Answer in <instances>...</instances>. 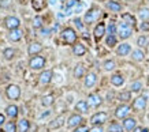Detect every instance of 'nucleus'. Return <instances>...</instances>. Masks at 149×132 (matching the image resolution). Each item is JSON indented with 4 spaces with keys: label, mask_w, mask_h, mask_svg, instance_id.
Returning <instances> with one entry per match:
<instances>
[{
    "label": "nucleus",
    "mask_w": 149,
    "mask_h": 132,
    "mask_svg": "<svg viewBox=\"0 0 149 132\" xmlns=\"http://www.w3.org/2000/svg\"><path fill=\"white\" fill-rule=\"evenodd\" d=\"M130 96H131V91H123L119 94V101H123V102H126V101L130 100Z\"/></svg>",
    "instance_id": "obj_40"
},
{
    "label": "nucleus",
    "mask_w": 149,
    "mask_h": 132,
    "mask_svg": "<svg viewBox=\"0 0 149 132\" xmlns=\"http://www.w3.org/2000/svg\"><path fill=\"white\" fill-rule=\"evenodd\" d=\"M118 34H119V37H120L122 40H127V38L133 34V28L129 26L127 23L122 22L118 26Z\"/></svg>",
    "instance_id": "obj_3"
},
{
    "label": "nucleus",
    "mask_w": 149,
    "mask_h": 132,
    "mask_svg": "<svg viewBox=\"0 0 149 132\" xmlns=\"http://www.w3.org/2000/svg\"><path fill=\"white\" fill-rule=\"evenodd\" d=\"M72 53L75 56H84L86 53V48L82 44H74L72 45Z\"/></svg>",
    "instance_id": "obj_23"
},
{
    "label": "nucleus",
    "mask_w": 149,
    "mask_h": 132,
    "mask_svg": "<svg viewBox=\"0 0 149 132\" xmlns=\"http://www.w3.org/2000/svg\"><path fill=\"white\" fill-rule=\"evenodd\" d=\"M137 45L140 46V48H146V46L149 45V37L140 36L138 37V40H137Z\"/></svg>",
    "instance_id": "obj_29"
},
{
    "label": "nucleus",
    "mask_w": 149,
    "mask_h": 132,
    "mask_svg": "<svg viewBox=\"0 0 149 132\" xmlns=\"http://www.w3.org/2000/svg\"><path fill=\"white\" fill-rule=\"evenodd\" d=\"M74 25H75V28H77L78 30H84V23H82V21L79 18L74 19Z\"/></svg>",
    "instance_id": "obj_43"
},
{
    "label": "nucleus",
    "mask_w": 149,
    "mask_h": 132,
    "mask_svg": "<svg viewBox=\"0 0 149 132\" xmlns=\"http://www.w3.org/2000/svg\"><path fill=\"white\" fill-rule=\"evenodd\" d=\"M41 50H42V45H41L40 42H32L29 45V48H27L29 55H32V56H36L37 53H40Z\"/></svg>",
    "instance_id": "obj_18"
},
{
    "label": "nucleus",
    "mask_w": 149,
    "mask_h": 132,
    "mask_svg": "<svg viewBox=\"0 0 149 132\" xmlns=\"http://www.w3.org/2000/svg\"><path fill=\"white\" fill-rule=\"evenodd\" d=\"M74 132H91V129L86 127V125H79V127H77L74 129Z\"/></svg>",
    "instance_id": "obj_45"
},
{
    "label": "nucleus",
    "mask_w": 149,
    "mask_h": 132,
    "mask_svg": "<svg viewBox=\"0 0 149 132\" xmlns=\"http://www.w3.org/2000/svg\"><path fill=\"white\" fill-rule=\"evenodd\" d=\"M96 82H97V75H96L95 72H89L85 76V86L88 87V89H91V87L95 86Z\"/></svg>",
    "instance_id": "obj_16"
},
{
    "label": "nucleus",
    "mask_w": 149,
    "mask_h": 132,
    "mask_svg": "<svg viewBox=\"0 0 149 132\" xmlns=\"http://www.w3.org/2000/svg\"><path fill=\"white\" fill-rule=\"evenodd\" d=\"M42 18L41 16H34V19H33V28L34 29H41L42 28Z\"/></svg>",
    "instance_id": "obj_38"
},
{
    "label": "nucleus",
    "mask_w": 149,
    "mask_h": 132,
    "mask_svg": "<svg viewBox=\"0 0 149 132\" xmlns=\"http://www.w3.org/2000/svg\"><path fill=\"white\" fill-rule=\"evenodd\" d=\"M103 67L105 71H112V69L115 68V61H113V60H105L103 64Z\"/></svg>",
    "instance_id": "obj_35"
},
{
    "label": "nucleus",
    "mask_w": 149,
    "mask_h": 132,
    "mask_svg": "<svg viewBox=\"0 0 149 132\" xmlns=\"http://www.w3.org/2000/svg\"><path fill=\"white\" fill-rule=\"evenodd\" d=\"M107 113L105 112H97L91 117V123L92 125H103L107 121Z\"/></svg>",
    "instance_id": "obj_5"
},
{
    "label": "nucleus",
    "mask_w": 149,
    "mask_h": 132,
    "mask_svg": "<svg viewBox=\"0 0 149 132\" xmlns=\"http://www.w3.org/2000/svg\"><path fill=\"white\" fill-rule=\"evenodd\" d=\"M138 15H140V18L142 19V21H148L149 19V8H141Z\"/></svg>",
    "instance_id": "obj_39"
},
{
    "label": "nucleus",
    "mask_w": 149,
    "mask_h": 132,
    "mask_svg": "<svg viewBox=\"0 0 149 132\" xmlns=\"http://www.w3.org/2000/svg\"><path fill=\"white\" fill-rule=\"evenodd\" d=\"M4 25L6 28L10 29V30H14V29H18L21 22H19V19L17 16H7L4 19Z\"/></svg>",
    "instance_id": "obj_12"
},
{
    "label": "nucleus",
    "mask_w": 149,
    "mask_h": 132,
    "mask_svg": "<svg viewBox=\"0 0 149 132\" xmlns=\"http://www.w3.org/2000/svg\"><path fill=\"white\" fill-rule=\"evenodd\" d=\"M52 76H54V72H52L51 69H47L44 72H41L40 83L41 85H48V83H51V80H52Z\"/></svg>",
    "instance_id": "obj_15"
},
{
    "label": "nucleus",
    "mask_w": 149,
    "mask_h": 132,
    "mask_svg": "<svg viewBox=\"0 0 149 132\" xmlns=\"http://www.w3.org/2000/svg\"><path fill=\"white\" fill-rule=\"evenodd\" d=\"M148 1H149V0H148Z\"/></svg>",
    "instance_id": "obj_55"
},
{
    "label": "nucleus",
    "mask_w": 149,
    "mask_h": 132,
    "mask_svg": "<svg viewBox=\"0 0 149 132\" xmlns=\"http://www.w3.org/2000/svg\"><path fill=\"white\" fill-rule=\"evenodd\" d=\"M49 33H51L49 29H42V28H41V36H44V37H45V36H48Z\"/></svg>",
    "instance_id": "obj_48"
},
{
    "label": "nucleus",
    "mask_w": 149,
    "mask_h": 132,
    "mask_svg": "<svg viewBox=\"0 0 149 132\" xmlns=\"http://www.w3.org/2000/svg\"><path fill=\"white\" fill-rule=\"evenodd\" d=\"M116 44H118V38L115 34H108V36L105 37V45L108 46V48H113Z\"/></svg>",
    "instance_id": "obj_26"
},
{
    "label": "nucleus",
    "mask_w": 149,
    "mask_h": 132,
    "mask_svg": "<svg viewBox=\"0 0 149 132\" xmlns=\"http://www.w3.org/2000/svg\"><path fill=\"white\" fill-rule=\"evenodd\" d=\"M91 132H104V129L101 125H95V127L91 129Z\"/></svg>",
    "instance_id": "obj_47"
},
{
    "label": "nucleus",
    "mask_w": 149,
    "mask_h": 132,
    "mask_svg": "<svg viewBox=\"0 0 149 132\" xmlns=\"http://www.w3.org/2000/svg\"><path fill=\"white\" fill-rule=\"evenodd\" d=\"M84 121L81 114H71L67 120V127L68 128H77L81 125V123Z\"/></svg>",
    "instance_id": "obj_10"
},
{
    "label": "nucleus",
    "mask_w": 149,
    "mask_h": 132,
    "mask_svg": "<svg viewBox=\"0 0 149 132\" xmlns=\"http://www.w3.org/2000/svg\"><path fill=\"white\" fill-rule=\"evenodd\" d=\"M6 132H18V127L15 125L14 121H8V123L6 124Z\"/></svg>",
    "instance_id": "obj_34"
},
{
    "label": "nucleus",
    "mask_w": 149,
    "mask_h": 132,
    "mask_svg": "<svg viewBox=\"0 0 149 132\" xmlns=\"http://www.w3.org/2000/svg\"><path fill=\"white\" fill-rule=\"evenodd\" d=\"M1 132H6V131H1Z\"/></svg>",
    "instance_id": "obj_54"
},
{
    "label": "nucleus",
    "mask_w": 149,
    "mask_h": 132,
    "mask_svg": "<svg viewBox=\"0 0 149 132\" xmlns=\"http://www.w3.org/2000/svg\"><path fill=\"white\" fill-rule=\"evenodd\" d=\"M23 36V32L19 30V29H14V30H10V34H8V40L13 42H17L19 41Z\"/></svg>",
    "instance_id": "obj_17"
},
{
    "label": "nucleus",
    "mask_w": 149,
    "mask_h": 132,
    "mask_svg": "<svg viewBox=\"0 0 149 132\" xmlns=\"http://www.w3.org/2000/svg\"><path fill=\"white\" fill-rule=\"evenodd\" d=\"M4 121H6V118H4V116L3 114H0V127L4 124Z\"/></svg>",
    "instance_id": "obj_50"
},
{
    "label": "nucleus",
    "mask_w": 149,
    "mask_h": 132,
    "mask_svg": "<svg viewBox=\"0 0 149 132\" xmlns=\"http://www.w3.org/2000/svg\"><path fill=\"white\" fill-rule=\"evenodd\" d=\"M14 55H15V50H14L13 48H6V49L3 50V56H4L7 60H11L14 57Z\"/></svg>",
    "instance_id": "obj_33"
},
{
    "label": "nucleus",
    "mask_w": 149,
    "mask_h": 132,
    "mask_svg": "<svg viewBox=\"0 0 149 132\" xmlns=\"http://www.w3.org/2000/svg\"><path fill=\"white\" fill-rule=\"evenodd\" d=\"M29 67L34 71H38V69H42L45 67V59L42 56H33L30 61H29Z\"/></svg>",
    "instance_id": "obj_2"
},
{
    "label": "nucleus",
    "mask_w": 149,
    "mask_h": 132,
    "mask_svg": "<svg viewBox=\"0 0 149 132\" xmlns=\"http://www.w3.org/2000/svg\"><path fill=\"white\" fill-rule=\"evenodd\" d=\"M122 19H123V22L127 23L129 26H131V28H134L136 26V16H133L131 14H129V12H125V14H122Z\"/></svg>",
    "instance_id": "obj_20"
},
{
    "label": "nucleus",
    "mask_w": 149,
    "mask_h": 132,
    "mask_svg": "<svg viewBox=\"0 0 149 132\" xmlns=\"http://www.w3.org/2000/svg\"><path fill=\"white\" fill-rule=\"evenodd\" d=\"M75 110L79 112V113H88V110H89V105L86 101H78L77 104H75Z\"/></svg>",
    "instance_id": "obj_22"
},
{
    "label": "nucleus",
    "mask_w": 149,
    "mask_h": 132,
    "mask_svg": "<svg viewBox=\"0 0 149 132\" xmlns=\"http://www.w3.org/2000/svg\"><path fill=\"white\" fill-rule=\"evenodd\" d=\"M18 132H27L29 131V128H30V123L27 121L26 118H22V120H19L18 121Z\"/></svg>",
    "instance_id": "obj_25"
},
{
    "label": "nucleus",
    "mask_w": 149,
    "mask_h": 132,
    "mask_svg": "<svg viewBox=\"0 0 149 132\" xmlns=\"http://www.w3.org/2000/svg\"><path fill=\"white\" fill-rule=\"evenodd\" d=\"M79 3V0H68V3H66L64 8H70V10H74V7Z\"/></svg>",
    "instance_id": "obj_41"
},
{
    "label": "nucleus",
    "mask_w": 149,
    "mask_h": 132,
    "mask_svg": "<svg viewBox=\"0 0 149 132\" xmlns=\"http://www.w3.org/2000/svg\"><path fill=\"white\" fill-rule=\"evenodd\" d=\"M55 102L54 100V96H45V97H42V100H41V104L44 105V106H51V105Z\"/></svg>",
    "instance_id": "obj_32"
},
{
    "label": "nucleus",
    "mask_w": 149,
    "mask_h": 132,
    "mask_svg": "<svg viewBox=\"0 0 149 132\" xmlns=\"http://www.w3.org/2000/svg\"><path fill=\"white\" fill-rule=\"evenodd\" d=\"M63 120H64L63 116H60V117H58L56 120H54V121H52V123L49 124V128H51V129H55V128L62 127V125H63Z\"/></svg>",
    "instance_id": "obj_31"
},
{
    "label": "nucleus",
    "mask_w": 149,
    "mask_h": 132,
    "mask_svg": "<svg viewBox=\"0 0 149 132\" xmlns=\"http://www.w3.org/2000/svg\"><path fill=\"white\" fill-rule=\"evenodd\" d=\"M130 106L126 104L123 105H119L116 108V110H115V117L116 118H126L127 116H129V113H130Z\"/></svg>",
    "instance_id": "obj_8"
},
{
    "label": "nucleus",
    "mask_w": 149,
    "mask_h": 132,
    "mask_svg": "<svg viewBox=\"0 0 149 132\" xmlns=\"http://www.w3.org/2000/svg\"><path fill=\"white\" fill-rule=\"evenodd\" d=\"M131 57H133V60H136V61H142V60L145 59L144 50H141V49L133 50V52H131Z\"/></svg>",
    "instance_id": "obj_27"
},
{
    "label": "nucleus",
    "mask_w": 149,
    "mask_h": 132,
    "mask_svg": "<svg viewBox=\"0 0 149 132\" xmlns=\"http://www.w3.org/2000/svg\"><path fill=\"white\" fill-rule=\"evenodd\" d=\"M111 83L116 87L122 86L123 83H125V78H123L120 74H113L112 76H111Z\"/></svg>",
    "instance_id": "obj_21"
},
{
    "label": "nucleus",
    "mask_w": 149,
    "mask_h": 132,
    "mask_svg": "<svg viewBox=\"0 0 149 132\" xmlns=\"http://www.w3.org/2000/svg\"><path fill=\"white\" fill-rule=\"evenodd\" d=\"M60 37H62V40L66 44H70V45H74L75 41H77V34L74 32V29H71V28L63 29L62 33H60Z\"/></svg>",
    "instance_id": "obj_1"
},
{
    "label": "nucleus",
    "mask_w": 149,
    "mask_h": 132,
    "mask_svg": "<svg viewBox=\"0 0 149 132\" xmlns=\"http://www.w3.org/2000/svg\"><path fill=\"white\" fill-rule=\"evenodd\" d=\"M82 10H84V3H81V0H79V3L74 7V12H79Z\"/></svg>",
    "instance_id": "obj_46"
},
{
    "label": "nucleus",
    "mask_w": 149,
    "mask_h": 132,
    "mask_svg": "<svg viewBox=\"0 0 149 132\" xmlns=\"http://www.w3.org/2000/svg\"><path fill=\"white\" fill-rule=\"evenodd\" d=\"M100 16V10L99 8H91L88 12L85 14V18H84V21H85V23H88V25H91V23L96 22L97 19H99Z\"/></svg>",
    "instance_id": "obj_4"
},
{
    "label": "nucleus",
    "mask_w": 149,
    "mask_h": 132,
    "mask_svg": "<svg viewBox=\"0 0 149 132\" xmlns=\"http://www.w3.org/2000/svg\"><path fill=\"white\" fill-rule=\"evenodd\" d=\"M142 132H149V129H148V128H144V129H142Z\"/></svg>",
    "instance_id": "obj_53"
},
{
    "label": "nucleus",
    "mask_w": 149,
    "mask_h": 132,
    "mask_svg": "<svg viewBox=\"0 0 149 132\" xmlns=\"http://www.w3.org/2000/svg\"><path fill=\"white\" fill-rule=\"evenodd\" d=\"M108 132H125V128L119 123H111L108 127Z\"/></svg>",
    "instance_id": "obj_30"
},
{
    "label": "nucleus",
    "mask_w": 149,
    "mask_h": 132,
    "mask_svg": "<svg viewBox=\"0 0 149 132\" xmlns=\"http://www.w3.org/2000/svg\"><path fill=\"white\" fill-rule=\"evenodd\" d=\"M6 114L11 118H15L18 116V106H15V105H8V106L6 108Z\"/></svg>",
    "instance_id": "obj_24"
},
{
    "label": "nucleus",
    "mask_w": 149,
    "mask_h": 132,
    "mask_svg": "<svg viewBox=\"0 0 149 132\" xmlns=\"http://www.w3.org/2000/svg\"><path fill=\"white\" fill-rule=\"evenodd\" d=\"M49 4H52V6L56 4V0H49Z\"/></svg>",
    "instance_id": "obj_52"
},
{
    "label": "nucleus",
    "mask_w": 149,
    "mask_h": 132,
    "mask_svg": "<svg viewBox=\"0 0 149 132\" xmlns=\"http://www.w3.org/2000/svg\"><path fill=\"white\" fill-rule=\"evenodd\" d=\"M49 114H51V110H47V112H44V113H42V114L40 116V120H42L44 117H48Z\"/></svg>",
    "instance_id": "obj_49"
},
{
    "label": "nucleus",
    "mask_w": 149,
    "mask_h": 132,
    "mask_svg": "<svg viewBox=\"0 0 149 132\" xmlns=\"http://www.w3.org/2000/svg\"><path fill=\"white\" fill-rule=\"evenodd\" d=\"M129 53H131L130 44L123 42V44H120V45H118V48H116V55L118 56H127Z\"/></svg>",
    "instance_id": "obj_13"
},
{
    "label": "nucleus",
    "mask_w": 149,
    "mask_h": 132,
    "mask_svg": "<svg viewBox=\"0 0 149 132\" xmlns=\"http://www.w3.org/2000/svg\"><path fill=\"white\" fill-rule=\"evenodd\" d=\"M140 29L142 32H149V21H142V23L140 25Z\"/></svg>",
    "instance_id": "obj_44"
},
{
    "label": "nucleus",
    "mask_w": 149,
    "mask_h": 132,
    "mask_svg": "<svg viewBox=\"0 0 149 132\" xmlns=\"http://www.w3.org/2000/svg\"><path fill=\"white\" fill-rule=\"evenodd\" d=\"M88 105H89V108H99L100 105L103 104V98L99 96V94H89V97H88Z\"/></svg>",
    "instance_id": "obj_9"
},
{
    "label": "nucleus",
    "mask_w": 149,
    "mask_h": 132,
    "mask_svg": "<svg viewBox=\"0 0 149 132\" xmlns=\"http://www.w3.org/2000/svg\"><path fill=\"white\" fill-rule=\"evenodd\" d=\"M44 0H33V7L36 10H41L42 8V6H44V3H42Z\"/></svg>",
    "instance_id": "obj_42"
},
{
    "label": "nucleus",
    "mask_w": 149,
    "mask_h": 132,
    "mask_svg": "<svg viewBox=\"0 0 149 132\" xmlns=\"http://www.w3.org/2000/svg\"><path fill=\"white\" fill-rule=\"evenodd\" d=\"M141 89H142V83H141V82H138V80H137V82L131 83V86H130V91H131V93H138Z\"/></svg>",
    "instance_id": "obj_36"
},
{
    "label": "nucleus",
    "mask_w": 149,
    "mask_h": 132,
    "mask_svg": "<svg viewBox=\"0 0 149 132\" xmlns=\"http://www.w3.org/2000/svg\"><path fill=\"white\" fill-rule=\"evenodd\" d=\"M142 129H144V128H141V127H136V128H134V129H133L131 132H142Z\"/></svg>",
    "instance_id": "obj_51"
},
{
    "label": "nucleus",
    "mask_w": 149,
    "mask_h": 132,
    "mask_svg": "<svg viewBox=\"0 0 149 132\" xmlns=\"http://www.w3.org/2000/svg\"><path fill=\"white\" fill-rule=\"evenodd\" d=\"M105 33H107V26H105L103 22L97 23V26L95 28V32H93V36H95L96 40H97V41H100V40L105 36Z\"/></svg>",
    "instance_id": "obj_11"
},
{
    "label": "nucleus",
    "mask_w": 149,
    "mask_h": 132,
    "mask_svg": "<svg viewBox=\"0 0 149 132\" xmlns=\"http://www.w3.org/2000/svg\"><path fill=\"white\" fill-rule=\"evenodd\" d=\"M118 33V26L115 25L113 22L108 23V26H107V34H116Z\"/></svg>",
    "instance_id": "obj_37"
},
{
    "label": "nucleus",
    "mask_w": 149,
    "mask_h": 132,
    "mask_svg": "<svg viewBox=\"0 0 149 132\" xmlns=\"http://www.w3.org/2000/svg\"><path fill=\"white\" fill-rule=\"evenodd\" d=\"M84 75H85V67H84L82 64L75 65V68H74V78L79 79V78H82Z\"/></svg>",
    "instance_id": "obj_28"
},
{
    "label": "nucleus",
    "mask_w": 149,
    "mask_h": 132,
    "mask_svg": "<svg viewBox=\"0 0 149 132\" xmlns=\"http://www.w3.org/2000/svg\"><path fill=\"white\" fill-rule=\"evenodd\" d=\"M136 127H137L136 118H133V117H126V118H123V128H125L126 131L131 132Z\"/></svg>",
    "instance_id": "obj_14"
},
{
    "label": "nucleus",
    "mask_w": 149,
    "mask_h": 132,
    "mask_svg": "<svg viewBox=\"0 0 149 132\" xmlns=\"http://www.w3.org/2000/svg\"><path fill=\"white\" fill-rule=\"evenodd\" d=\"M6 94L10 100H18L19 96H21V89L17 85H10L6 90Z\"/></svg>",
    "instance_id": "obj_7"
},
{
    "label": "nucleus",
    "mask_w": 149,
    "mask_h": 132,
    "mask_svg": "<svg viewBox=\"0 0 149 132\" xmlns=\"http://www.w3.org/2000/svg\"><path fill=\"white\" fill-rule=\"evenodd\" d=\"M146 102H148V97L146 96H140L137 97L134 102H133V109L137 110V112H141L146 108Z\"/></svg>",
    "instance_id": "obj_6"
},
{
    "label": "nucleus",
    "mask_w": 149,
    "mask_h": 132,
    "mask_svg": "<svg viewBox=\"0 0 149 132\" xmlns=\"http://www.w3.org/2000/svg\"><path fill=\"white\" fill-rule=\"evenodd\" d=\"M105 7L108 10H111L112 12H119V11L122 10V6L119 4L118 1H115V0H108V1L105 3Z\"/></svg>",
    "instance_id": "obj_19"
}]
</instances>
